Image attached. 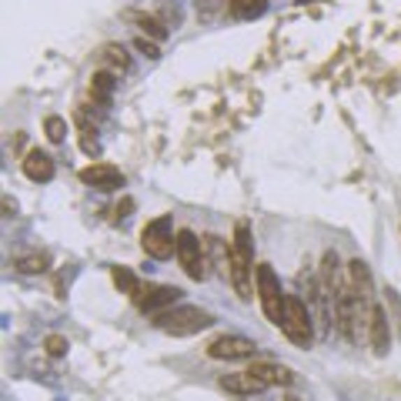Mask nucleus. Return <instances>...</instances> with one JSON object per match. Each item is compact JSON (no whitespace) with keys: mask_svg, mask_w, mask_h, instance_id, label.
I'll return each mask as SVG.
<instances>
[{"mask_svg":"<svg viewBox=\"0 0 401 401\" xmlns=\"http://www.w3.org/2000/svg\"><path fill=\"white\" fill-rule=\"evenodd\" d=\"M127 20H134V24H138V27H140V31H144V34H147L151 41H164V37H168V31H164V24H161L157 17L134 14V10H131V14H127Z\"/></svg>","mask_w":401,"mask_h":401,"instance_id":"obj_19","label":"nucleus"},{"mask_svg":"<svg viewBox=\"0 0 401 401\" xmlns=\"http://www.w3.org/2000/svg\"><path fill=\"white\" fill-rule=\"evenodd\" d=\"M80 181L97 191H117V187H124V174L114 164H87L80 170Z\"/></svg>","mask_w":401,"mask_h":401,"instance_id":"obj_10","label":"nucleus"},{"mask_svg":"<svg viewBox=\"0 0 401 401\" xmlns=\"http://www.w3.org/2000/svg\"><path fill=\"white\" fill-rule=\"evenodd\" d=\"M368 341H371V348H374V355H388V348H391V324H388V314H385L381 305L371 308Z\"/></svg>","mask_w":401,"mask_h":401,"instance_id":"obj_11","label":"nucleus"},{"mask_svg":"<svg viewBox=\"0 0 401 401\" xmlns=\"http://www.w3.org/2000/svg\"><path fill=\"white\" fill-rule=\"evenodd\" d=\"M258 344L245 335H221L207 344V358L214 361H241V358H254Z\"/></svg>","mask_w":401,"mask_h":401,"instance_id":"obj_7","label":"nucleus"},{"mask_svg":"<svg viewBox=\"0 0 401 401\" xmlns=\"http://www.w3.org/2000/svg\"><path fill=\"white\" fill-rule=\"evenodd\" d=\"M251 371H254V374H258L268 388H271V385H291V381H294V371L284 368V365H275V361H254Z\"/></svg>","mask_w":401,"mask_h":401,"instance_id":"obj_14","label":"nucleus"},{"mask_svg":"<svg viewBox=\"0 0 401 401\" xmlns=\"http://www.w3.org/2000/svg\"><path fill=\"white\" fill-rule=\"evenodd\" d=\"M344 278H348V288H351V298L361 301V305H374V284H371V271L365 261H351L344 268Z\"/></svg>","mask_w":401,"mask_h":401,"instance_id":"obj_9","label":"nucleus"},{"mask_svg":"<svg viewBox=\"0 0 401 401\" xmlns=\"http://www.w3.org/2000/svg\"><path fill=\"white\" fill-rule=\"evenodd\" d=\"M251 271H254V245H251V228L247 221H238L231 238V284L241 301H251Z\"/></svg>","mask_w":401,"mask_h":401,"instance_id":"obj_1","label":"nucleus"},{"mask_svg":"<svg viewBox=\"0 0 401 401\" xmlns=\"http://www.w3.org/2000/svg\"><path fill=\"white\" fill-rule=\"evenodd\" d=\"M80 147H84L87 154H97V140L91 138V131H80Z\"/></svg>","mask_w":401,"mask_h":401,"instance_id":"obj_25","label":"nucleus"},{"mask_svg":"<svg viewBox=\"0 0 401 401\" xmlns=\"http://www.w3.org/2000/svg\"><path fill=\"white\" fill-rule=\"evenodd\" d=\"M298 3H308V0H298Z\"/></svg>","mask_w":401,"mask_h":401,"instance_id":"obj_27","label":"nucleus"},{"mask_svg":"<svg viewBox=\"0 0 401 401\" xmlns=\"http://www.w3.org/2000/svg\"><path fill=\"white\" fill-rule=\"evenodd\" d=\"M114 78H117V74H110V71H104V67H101V71L94 74V78H91V94H94V101L108 104L110 94H114V84H117Z\"/></svg>","mask_w":401,"mask_h":401,"instance_id":"obj_16","label":"nucleus"},{"mask_svg":"<svg viewBox=\"0 0 401 401\" xmlns=\"http://www.w3.org/2000/svg\"><path fill=\"white\" fill-rule=\"evenodd\" d=\"M281 401H301V398H294V395H284V398H281Z\"/></svg>","mask_w":401,"mask_h":401,"instance_id":"obj_26","label":"nucleus"},{"mask_svg":"<svg viewBox=\"0 0 401 401\" xmlns=\"http://www.w3.org/2000/svg\"><path fill=\"white\" fill-rule=\"evenodd\" d=\"M281 331H284L294 344H301V348H308V344H311V308L305 305V298H301V294H288V298H284Z\"/></svg>","mask_w":401,"mask_h":401,"instance_id":"obj_3","label":"nucleus"},{"mask_svg":"<svg viewBox=\"0 0 401 401\" xmlns=\"http://www.w3.org/2000/svg\"><path fill=\"white\" fill-rule=\"evenodd\" d=\"M140 247H144L147 258H157V261L177 254V234H170L168 217H154V221L144 224V231H140Z\"/></svg>","mask_w":401,"mask_h":401,"instance_id":"obj_4","label":"nucleus"},{"mask_svg":"<svg viewBox=\"0 0 401 401\" xmlns=\"http://www.w3.org/2000/svg\"><path fill=\"white\" fill-rule=\"evenodd\" d=\"M221 388H224V391H231V395L247 398V395H261L268 385H264V381L251 368H245V371H234V374H224V378H221Z\"/></svg>","mask_w":401,"mask_h":401,"instance_id":"obj_12","label":"nucleus"},{"mask_svg":"<svg viewBox=\"0 0 401 401\" xmlns=\"http://www.w3.org/2000/svg\"><path fill=\"white\" fill-rule=\"evenodd\" d=\"M177 261L184 268V275L191 281H204L207 278V254H204V241L194 231L181 228L177 231Z\"/></svg>","mask_w":401,"mask_h":401,"instance_id":"obj_5","label":"nucleus"},{"mask_svg":"<svg viewBox=\"0 0 401 401\" xmlns=\"http://www.w3.org/2000/svg\"><path fill=\"white\" fill-rule=\"evenodd\" d=\"M134 47H138V50L144 54V57H151V61H157V57H161V50H157V44H154V41H147V37H138V41H134Z\"/></svg>","mask_w":401,"mask_h":401,"instance_id":"obj_23","label":"nucleus"},{"mask_svg":"<svg viewBox=\"0 0 401 401\" xmlns=\"http://www.w3.org/2000/svg\"><path fill=\"white\" fill-rule=\"evenodd\" d=\"M110 281L117 284V291L127 294V298H138L140 294V281L127 271V268H110Z\"/></svg>","mask_w":401,"mask_h":401,"instance_id":"obj_18","label":"nucleus"},{"mask_svg":"<svg viewBox=\"0 0 401 401\" xmlns=\"http://www.w3.org/2000/svg\"><path fill=\"white\" fill-rule=\"evenodd\" d=\"M20 168H24V174H27L31 181L44 184V181H50V177H54V157L44 154L41 147H34V151H27V154H24Z\"/></svg>","mask_w":401,"mask_h":401,"instance_id":"obj_13","label":"nucleus"},{"mask_svg":"<svg viewBox=\"0 0 401 401\" xmlns=\"http://www.w3.org/2000/svg\"><path fill=\"white\" fill-rule=\"evenodd\" d=\"M17 271L20 275H41V271H47V258L44 254H24V258H17Z\"/></svg>","mask_w":401,"mask_h":401,"instance_id":"obj_20","label":"nucleus"},{"mask_svg":"<svg viewBox=\"0 0 401 401\" xmlns=\"http://www.w3.org/2000/svg\"><path fill=\"white\" fill-rule=\"evenodd\" d=\"M131 211H134V198H124L121 204L114 207V221H121V217H127Z\"/></svg>","mask_w":401,"mask_h":401,"instance_id":"obj_24","label":"nucleus"},{"mask_svg":"<svg viewBox=\"0 0 401 401\" xmlns=\"http://www.w3.org/2000/svg\"><path fill=\"white\" fill-rule=\"evenodd\" d=\"M97 61H101V67L110 71V74H124V71L131 67V57L124 54L121 44H104L101 47V54H97Z\"/></svg>","mask_w":401,"mask_h":401,"instance_id":"obj_15","label":"nucleus"},{"mask_svg":"<svg viewBox=\"0 0 401 401\" xmlns=\"http://www.w3.org/2000/svg\"><path fill=\"white\" fill-rule=\"evenodd\" d=\"M254 278H258V298H261V308L268 314V321H275L281 328V318H284V298L278 284V275L271 271V264H258L254 268Z\"/></svg>","mask_w":401,"mask_h":401,"instance_id":"obj_6","label":"nucleus"},{"mask_svg":"<svg viewBox=\"0 0 401 401\" xmlns=\"http://www.w3.org/2000/svg\"><path fill=\"white\" fill-rule=\"evenodd\" d=\"M211 324H214L211 311L194 308V305H174V308L154 314V328H161L164 335H174V338H191Z\"/></svg>","mask_w":401,"mask_h":401,"instance_id":"obj_2","label":"nucleus"},{"mask_svg":"<svg viewBox=\"0 0 401 401\" xmlns=\"http://www.w3.org/2000/svg\"><path fill=\"white\" fill-rule=\"evenodd\" d=\"M44 131H47V138L54 140V144H61L64 134H67V121H64V117H57V114H50V117L44 121Z\"/></svg>","mask_w":401,"mask_h":401,"instance_id":"obj_21","label":"nucleus"},{"mask_svg":"<svg viewBox=\"0 0 401 401\" xmlns=\"http://www.w3.org/2000/svg\"><path fill=\"white\" fill-rule=\"evenodd\" d=\"M44 348H47V355H50V358H61V355H67V348H71V344H67L64 335H47Z\"/></svg>","mask_w":401,"mask_h":401,"instance_id":"obj_22","label":"nucleus"},{"mask_svg":"<svg viewBox=\"0 0 401 401\" xmlns=\"http://www.w3.org/2000/svg\"><path fill=\"white\" fill-rule=\"evenodd\" d=\"M228 10H231V17H238V20H254V17H261L264 10H268V0H231Z\"/></svg>","mask_w":401,"mask_h":401,"instance_id":"obj_17","label":"nucleus"},{"mask_svg":"<svg viewBox=\"0 0 401 401\" xmlns=\"http://www.w3.org/2000/svg\"><path fill=\"white\" fill-rule=\"evenodd\" d=\"M181 288H170V284H157V288H140V294L134 298V305H138L144 314H161V311L174 308L177 301H181Z\"/></svg>","mask_w":401,"mask_h":401,"instance_id":"obj_8","label":"nucleus"}]
</instances>
